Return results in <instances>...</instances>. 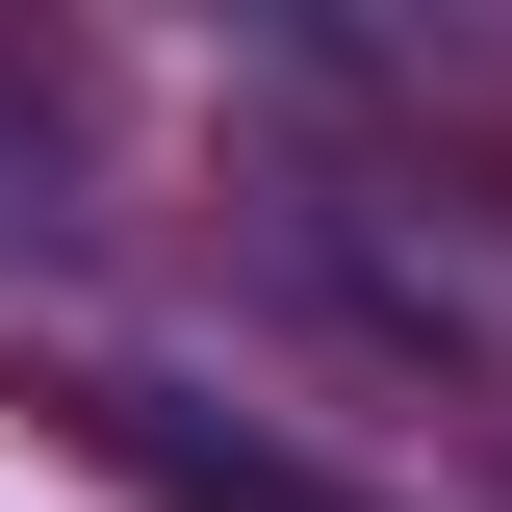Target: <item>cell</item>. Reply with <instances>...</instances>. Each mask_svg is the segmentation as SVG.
Instances as JSON below:
<instances>
[{
    "mask_svg": "<svg viewBox=\"0 0 512 512\" xmlns=\"http://www.w3.org/2000/svg\"><path fill=\"white\" fill-rule=\"evenodd\" d=\"M26 410H52V436L103 461V487H154V512H359L333 461H282V436H205L180 384H128V359H52Z\"/></svg>",
    "mask_w": 512,
    "mask_h": 512,
    "instance_id": "6da1fadb",
    "label": "cell"
},
{
    "mask_svg": "<svg viewBox=\"0 0 512 512\" xmlns=\"http://www.w3.org/2000/svg\"><path fill=\"white\" fill-rule=\"evenodd\" d=\"M77 154H103V52L0 26V231H77Z\"/></svg>",
    "mask_w": 512,
    "mask_h": 512,
    "instance_id": "7a4b0ae2",
    "label": "cell"
}]
</instances>
